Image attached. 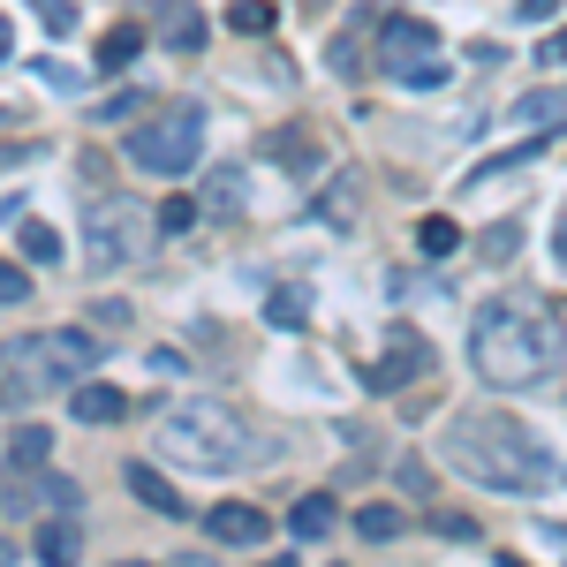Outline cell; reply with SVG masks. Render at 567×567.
Returning a JSON list of instances; mask_svg holds the SVG:
<instances>
[{
	"label": "cell",
	"instance_id": "6da1fadb",
	"mask_svg": "<svg viewBox=\"0 0 567 567\" xmlns=\"http://www.w3.org/2000/svg\"><path fill=\"white\" fill-rule=\"evenodd\" d=\"M446 462L462 470V477H477L484 492H545V484L560 477V462H553V446L515 424V416H454L446 424Z\"/></svg>",
	"mask_w": 567,
	"mask_h": 567
},
{
	"label": "cell",
	"instance_id": "7a4b0ae2",
	"mask_svg": "<svg viewBox=\"0 0 567 567\" xmlns=\"http://www.w3.org/2000/svg\"><path fill=\"white\" fill-rule=\"evenodd\" d=\"M470 363L484 386L499 393H529L560 371V333L537 318L529 303H484L470 318Z\"/></svg>",
	"mask_w": 567,
	"mask_h": 567
},
{
	"label": "cell",
	"instance_id": "3957f363",
	"mask_svg": "<svg viewBox=\"0 0 567 567\" xmlns=\"http://www.w3.org/2000/svg\"><path fill=\"white\" fill-rule=\"evenodd\" d=\"M159 454L167 462H182V470H213V477H227V470H243L258 446H250V424L227 409V401H175L167 416H159Z\"/></svg>",
	"mask_w": 567,
	"mask_h": 567
},
{
	"label": "cell",
	"instance_id": "277c9868",
	"mask_svg": "<svg viewBox=\"0 0 567 567\" xmlns=\"http://www.w3.org/2000/svg\"><path fill=\"white\" fill-rule=\"evenodd\" d=\"M99 355H106L99 333L53 326V333H16V341L0 349V371H8L16 386H31V393H69L84 371H99Z\"/></svg>",
	"mask_w": 567,
	"mask_h": 567
},
{
	"label": "cell",
	"instance_id": "5b68a950",
	"mask_svg": "<svg viewBox=\"0 0 567 567\" xmlns=\"http://www.w3.org/2000/svg\"><path fill=\"white\" fill-rule=\"evenodd\" d=\"M122 152H130V167H144V175H189L205 159V106L197 99H175V106L144 114Z\"/></svg>",
	"mask_w": 567,
	"mask_h": 567
},
{
	"label": "cell",
	"instance_id": "8992f818",
	"mask_svg": "<svg viewBox=\"0 0 567 567\" xmlns=\"http://www.w3.org/2000/svg\"><path fill=\"white\" fill-rule=\"evenodd\" d=\"M379 76L401 91H439L446 84V39L424 16H386L379 23Z\"/></svg>",
	"mask_w": 567,
	"mask_h": 567
},
{
	"label": "cell",
	"instance_id": "52a82bcc",
	"mask_svg": "<svg viewBox=\"0 0 567 567\" xmlns=\"http://www.w3.org/2000/svg\"><path fill=\"white\" fill-rule=\"evenodd\" d=\"M144 258V205L130 197H91L84 205V265L91 272H122Z\"/></svg>",
	"mask_w": 567,
	"mask_h": 567
},
{
	"label": "cell",
	"instance_id": "ba28073f",
	"mask_svg": "<svg viewBox=\"0 0 567 567\" xmlns=\"http://www.w3.org/2000/svg\"><path fill=\"white\" fill-rule=\"evenodd\" d=\"M424 371H432L424 333H416V326H393V333H386V355H379V371H371V386L393 393V386H409V379H424Z\"/></svg>",
	"mask_w": 567,
	"mask_h": 567
},
{
	"label": "cell",
	"instance_id": "9c48e42d",
	"mask_svg": "<svg viewBox=\"0 0 567 567\" xmlns=\"http://www.w3.org/2000/svg\"><path fill=\"white\" fill-rule=\"evenodd\" d=\"M205 537H219V545H265V507H250V499H219L213 515H205Z\"/></svg>",
	"mask_w": 567,
	"mask_h": 567
},
{
	"label": "cell",
	"instance_id": "30bf717a",
	"mask_svg": "<svg viewBox=\"0 0 567 567\" xmlns=\"http://www.w3.org/2000/svg\"><path fill=\"white\" fill-rule=\"evenodd\" d=\"M69 416H76V424H122L130 401L114 386H99V379H76V386H69Z\"/></svg>",
	"mask_w": 567,
	"mask_h": 567
},
{
	"label": "cell",
	"instance_id": "8fae6325",
	"mask_svg": "<svg viewBox=\"0 0 567 567\" xmlns=\"http://www.w3.org/2000/svg\"><path fill=\"white\" fill-rule=\"evenodd\" d=\"M152 31H159V45H175V53H197V45H205V16H197L189 0H167Z\"/></svg>",
	"mask_w": 567,
	"mask_h": 567
},
{
	"label": "cell",
	"instance_id": "7c38bea8",
	"mask_svg": "<svg viewBox=\"0 0 567 567\" xmlns=\"http://www.w3.org/2000/svg\"><path fill=\"white\" fill-rule=\"evenodd\" d=\"M130 492L152 507V515H167V523H182V515H189V499H182V492L159 477V470H144V462H130Z\"/></svg>",
	"mask_w": 567,
	"mask_h": 567
},
{
	"label": "cell",
	"instance_id": "4fadbf2b",
	"mask_svg": "<svg viewBox=\"0 0 567 567\" xmlns=\"http://www.w3.org/2000/svg\"><path fill=\"white\" fill-rule=\"evenodd\" d=\"M243 197H250V175H243V167H213V175H205V213L213 219H235Z\"/></svg>",
	"mask_w": 567,
	"mask_h": 567
},
{
	"label": "cell",
	"instance_id": "5bb4252c",
	"mask_svg": "<svg viewBox=\"0 0 567 567\" xmlns=\"http://www.w3.org/2000/svg\"><path fill=\"white\" fill-rule=\"evenodd\" d=\"M507 114H515V130H553V122H567V91H529Z\"/></svg>",
	"mask_w": 567,
	"mask_h": 567
},
{
	"label": "cell",
	"instance_id": "9a60e30c",
	"mask_svg": "<svg viewBox=\"0 0 567 567\" xmlns=\"http://www.w3.org/2000/svg\"><path fill=\"white\" fill-rule=\"evenodd\" d=\"M288 529H296L303 545H318V537L333 529V499H326V492H303V499H296V515H288Z\"/></svg>",
	"mask_w": 567,
	"mask_h": 567
},
{
	"label": "cell",
	"instance_id": "2e32d148",
	"mask_svg": "<svg viewBox=\"0 0 567 567\" xmlns=\"http://www.w3.org/2000/svg\"><path fill=\"white\" fill-rule=\"evenodd\" d=\"M136 45H144V23H114V31L99 39V69H130Z\"/></svg>",
	"mask_w": 567,
	"mask_h": 567
},
{
	"label": "cell",
	"instance_id": "e0dca14e",
	"mask_svg": "<svg viewBox=\"0 0 567 567\" xmlns=\"http://www.w3.org/2000/svg\"><path fill=\"white\" fill-rule=\"evenodd\" d=\"M45 446H53V432L45 424H23V432L8 439V470H45Z\"/></svg>",
	"mask_w": 567,
	"mask_h": 567
},
{
	"label": "cell",
	"instance_id": "ac0fdd59",
	"mask_svg": "<svg viewBox=\"0 0 567 567\" xmlns=\"http://www.w3.org/2000/svg\"><path fill=\"white\" fill-rule=\"evenodd\" d=\"M16 250H31L39 265H53V258H61V235H53L45 219H23V213H16Z\"/></svg>",
	"mask_w": 567,
	"mask_h": 567
},
{
	"label": "cell",
	"instance_id": "d6986e66",
	"mask_svg": "<svg viewBox=\"0 0 567 567\" xmlns=\"http://www.w3.org/2000/svg\"><path fill=\"white\" fill-rule=\"evenodd\" d=\"M265 318L280 326V333H296L310 318V288H272V303H265Z\"/></svg>",
	"mask_w": 567,
	"mask_h": 567
},
{
	"label": "cell",
	"instance_id": "ffe728a7",
	"mask_svg": "<svg viewBox=\"0 0 567 567\" xmlns=\"http://www.w3.org/2000/svg\"><path fill=\"white\" fill-rule=\"evenodd\" d=\"M416 243H424V258H454V250H462V227H454V219H424Z\"/></svg>",
	"mask_w": 567,
	"mask_h": 567
},
{
	"label": "cell",
	"instance_id": "44dd1931",
	"mask_svg": "<svg viewBox=\"0 0 567 567\" xmlns=\"http://www.w3.org/2000/svg\"><path fill=\"white\" fill-rule=\"evenodd\" d=\"M272 159H280V167H296V175H310V167H318V152L303 144V130H280V136H272Z\"/></svg>",
	"mask_w": 567,
	"mask_h": 567
},
{
	"label": "cell",
	"instance_id": "7402d4cb",
	"mask_svg": "<svg viewBox=\"0 0 567 567\" xmlns=\"http://www.w3.org/2000/svg\"><path fill=\"white\" fill-rule=\"evenodd\" d=\"M355 529H363L371 545H386V537H401V507H363V515H355Z\"/></svg>",
	"mask_w": 567,
	"mask_h": 567
},
{
	"label": "cell",
	"instance_id": "603a6c76",
	"mask_svg": "<svg viewBox=\"0 0 567 567\" xmlns=\"http://www.w3.org/2000/svg\"><path fill=\"white\" fill-rule=\"evenodd\" d=\"M31 16H39L53 39H69V31H76V8H69V0H31Z\"/></svg>",
	"mask_w": 567,
	"mask_h": 567
},
{
	"label": "cell",
	"instance_id": "cb8c5ba5",
	"mask_svg": "<svg viewBox=\"0 0 567 567\" xmlns=\"http://www.w3.org/2000/svg\"><path fill=\"white\" fill-rule=\"evenodd\" d=\"M69 553H76V529H69V523H45L39 529V560H69Z\"/></svg>",
	"mask_w": 567,
	"mask_h": 567
},
{
	"label": "cell",
	"instance_id": "d4e9b609",
	"mask_svg": "<svg viewBox=\"0 0 567 567\" xmlns=\"http://www.w3.org/2000/svg\"><path fill=\"white\" fill-rule=\"evenodd\" d=\"M515 250H523V227H515V219L484 235V258H492V265H507V258H515Z\"/></svg>",
	"mask_w": 567,
	"mask_h": 567
},
{
	"label": "cell",
	"instance_id": "484cf974",
	"mask_svg": "<svg viewBox=\"0 0 567 567\" xmlns=\"http://www.w3.org/2000/svg\"><path fill=\"white\" fill-rule=\"evenodd\" d=\"M227 23L258 39V31H272V8H258V0H235V8H227Z\"/></svg>",
	"mask_w": 567,
	"mask_h": 567
},
{
	"label": "cell",
	"instance_id": "4316f807",
	"mask_svg": "<svg viewBox=\"0 0 567 567\" xmlns=\"http://www.w3.org/2000/svg\"><path fill=\"white\" fill-rule=\"evenodd\" d=\"M0 303H31V272H16V265H0Z\"/></svg>",
	"mask_w": 567,
	"mask_h": 567
},
{
	"label": "cell",
	"instance_id": "83f0119b",
	"mask_svg": "<svg viewBox=\"0 0 567 567\" xmlns=\"http://www.w3.org/2000/svg\"><path fill=\"white\" fill-rule=\"evenodd\" d=\"M537 61H545V69H567V31H553V39L537 45Z\"/></svg>",
	"mask_w": 567,
	"mask_h": 567
},
{
	"label": "cell",
	"instance_id": "f1b7e54d",
	"mask_svg": "<svg viewBox=\"0 0 567 567\" xmlns=\"http://www.w3.org/2000/svg\"><path fill=\"white\" fill-rule=\"evenodd\" d=\"M189 219H197V205H182V197H175V205H167V213H159V227H175V235H182V227H189Z\"/></svg>",
	"mask_w": 567,
	"mask_h": 567
},
{
	"label": "cell",
	"instance_id": "f546056e",
	"mask_svg": "<svg viewBox=\"0 0 567 567\" xmlns=\"http://www.w3.org/2000/svg\"><path fill=\"white\" fill-rule=\"evenodd\" d=\"M0 61H8V16H0Z\"/></svg>",
	"mask_w": 567,
	"mask_h": 567
},
{
	"label": "cell",
	"instance_id": "4dcf8cb0",
	"mask_svg": "<svg viewBox=\"0 0 567 567\" xmlns=\"http://www.w3.org/2000/svg\"><path fill=\"white\" fill-rule=\"evenodd\" d=\"M0 409H8V386H0Z\"/></svg>",
	"mask_w": 567,
	"mask_h": 567
}]
</instances>
